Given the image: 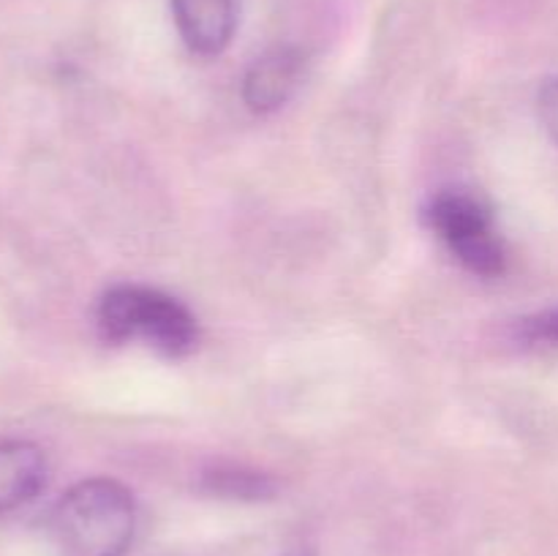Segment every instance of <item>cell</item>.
Instances as JSON below:
<instances>
[{
	"mask_svg": "<svg viewBox=\"0 0 558 556\" xmlns=\"http://www.w3.org/2000/svg\"><path fill=\"white\" fill-rule=\"evenodd\" d=\"M515 336L523 347H558V305L518 322Z\"/></svg>",
	"mask_w": 558,
	"mask_h": 556,
	"instance_id": "ba28073f",
	"label": "cell"
},
{
	"mask_svg": "<svg viewBox=\"0 0 558 556\" xmlns=\"http://www.w3.org/2000/svg\"><path fill=\"white\" fill-rule=\"evenodd\" d=\"M96 325L104 341H145L167 358H185L196 349V316L161 289L118 283L98 300Z\"/></svg>",
	"mask_w": 558,
	"mask_h": 556,
	"instance_id": "7a4b0ae2",
	"label": "cell"
},
{
	"mask_svg": "<svg viewBox=\"0 0 558 556\" xmlns=\"http://www.w3.org/2000/svg\"><path fill=\"white\" fill-rule=\"evenodd\" d=\"M172 20L185 47L202 58H216L238 31V0H169Z\"/></svg>",
	"mask_w": 558,
	"mask_h": 556,
	"instance_id": "5b68a950",
	"label": "cell"
},
{
	"mask_svg": "<svg viewBox=\"0 0 558 556\" xmlns=\"http://www.w3.org/2000/svg\"><path fill=\"white\" fill-rule=\"evenodd\" d=\"M47 485V456L31 439H0V518L31 505Z\"/></svg>",
	"mask_w": 558,
	"mask_h": 556,
	"instance_id": "8992f818",
	"label": "cell"
},
{
	"mask_svg": "<svg viewBox=\"0 0 558 556\" xmlns=\"http://www.w3.org/2000/svg\"><path fill=\"white\" fill-rule=\"evenodd\" d=\"M205 488L221 499H270L276 494V483L267 474L251 472L240 467H216L205 474Z\"/></svg>",
	"mask_w": 558,
	"mask_h": 556,
	"instance_id": "52a82bcc",
	"label": "cell"
},
{
	"mask_svg": "<svg viewBox=\"0 0 558 556\" xmlns=\"http://www.w3.org/2000/svg\"><path fill=\"white\" fill-rule=\"evenodd\" d=\"M537 114L543 129L558 145V76H550L539 85L537 93Z\"/></svg>",
	"mask_w": 558,
	"mask_h": 556,
	"instance_id": "9c48e42d",
	"label": "cell"
},
{
	"mask_svg": "<svg viewBox=\"0 0 558 556\" xmlns=\"http://www.w3.org/2000/svg\"><path fill=\"white\" fill-rule=\"evenodd\" d=\"M287 556H308V554H303V551H292V554H287Z\"/></svg>",
	"mask_w": 558,
	"mask_h": 556,
	"instance_id": "30bf717a",
	"label": "cell"
},
{
	"mask_svg": "<svg viewBox=\"0 0 558 556\" xmlns=\"http://www.w3.org/2000/svg\"><path fill=\"white\" fill-rule=\"evenodd\" d=\"M305 76V55L298 47H272L248 65L243 76V101L251 112L270 114L287 107Z\"/></svg>",
	"mask_w": 558,
	"mask_h": 556,
	"instance_id": "277c9868",
	"label": "cell"
},
{
	"mask_svg": "<svg viewBox=\"0 0 558 556\" xmlns=\"http://www.w3.org/2000/svg\"><path fill=\"white\" fill-rule=\"evenodd\" d=\"M428 227L469 273L496 278L507 267V251L494 216L466 191H439L425 207Z\"/></svg>",
	"mask_w": 558,
	"mask_h": 556,
	"instance_id": "3957f363",
	"label": "cell"
},
{
	"mask_svg": "<svg viewBox=\"0 0 558 556\" xmlns=\"http://www.w3.org/2000/svg\"><path fill=\"white\" fill-rule=\"evenodd\" d=\"M134 534V494L112 478L71 485L52 510V537L60 556H125Z\"/></svg>",
	"mask_w": 558,
	"mask_h": 556,
	"instance_id": "6da1fadb",
	"label": "cell"
}]
</instances>
